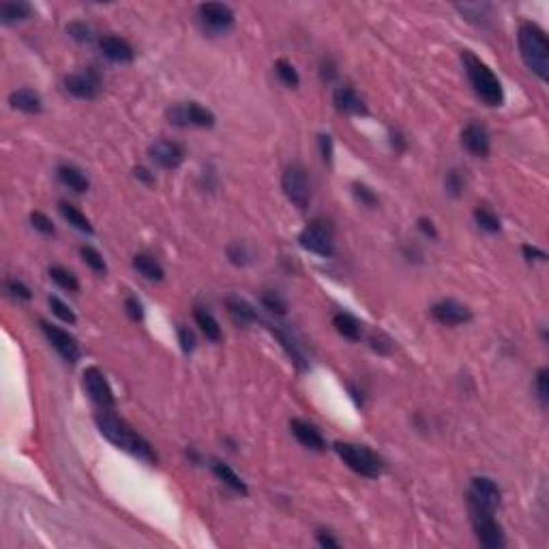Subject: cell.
Segmentation results:
<instances>
[{
    "mask_svg": "<svg viewBox=\"0 0 549 549\" xmlns=\"http://www.w3.org/2000/svg\"><path fill=\"white\" fill-rule=\"evenodd\" d=\"M281 189L296 208L305 210L309 206L312 187H309V179H307V170L300 163H290L285 168L283 177H281Z\"/></svg>",
    "mask_w": 549,
    "mask_h": 549,
    "instance_id": "52a82bcc",
    "label": "cell"
},
{
    "mask_svg": "<svg viewBox=\"0 0 549 549\" xmlns=\"http://www.w3.org/2000/svg\"><path fill=\"white\" fill-rule=\"evenodd\" d=\"M41 331L46 333L48 341L54 345V350L64 361L75 363L80 359V345L67 331H62V328H58V326H54V324H50L46 320H41Z\"/></svg>",
    "mask_w": 549,
    "mask_h": 549,
    "instance_id": "4fadbf2b",
    "label": "cell"
},
{
    "mask_svg": "<svg viewBox=\"0 0 549 549\" xmlns=\"http://www.w3.org/2000/svg\"><path fill=\"white\" fill-rule=\"evenodd\" d=\"M273 333L277 335V339L281 341V345L285 348V352H288V357L298 365V367H305V359H303V354H300V350H298V345H296V341L292 339V335L290 333H285V331H281V328H273Z\"/></svg>",
    "mask_w": 549,
    "mask_h": 549,
    "instance_id": "1f68e13d",
    "label": "cell"
},
{
    "mask_svg": "<svg viewBox=\"0 0 549 549\" xmlns=\"http://www.w3.org/2000/svg\"><path fill=\"white\" fill-rule=\"evenodd\" d=\"M333 326L335 331L350 339V341H359L361 339V322L352 316V314H345V312H339L333 316Z\"/></svg>",
    "mask_w": 549,
    "mask_h": 549,
    "instance_id": "603a6c76",
    "label": "cell"
},
{
    "mask_svg": "<svg viewBox=\"0 0 549 549\" xmlns=\"http://www.w3.org/2000/svg\"><path fill=\"white\" fill-rule=\"evenodd\" d=\"M275 71H277L279 80H281L285 86H290V89H296V86L300 84V78H298V73H296V69H294V64L288 62L285 58H279V60L275 62Z\"/></svg>",
    "mask_w": 549,
    "mask_h": 549,
    "instance_id": "4dcf8cb0",
    "label": "cell"
},
{
    "mask_svg": "<svg viewBox=\"0 0 549 549\" xmlns=\"http://www.w3.org/2000/svg\"><path fill=\"white\" fill-rule=\"evenodd\" d=\"M50 277L56 285H60L62 290H67V292H78L80 290V281L78 277L67 271V269H62V267H52L50 269Z\"/></svg>",
    "mask_w": 549,
    "mask_h": 549,
    "instance_id": "f546056e",
    "label": "cell"
},
{
    "mask_svg": "<svg viewBox=\"0 0 549 549\" xmlns=\"http://www.w3.org/2000/svg\"><path fill=\"white\" fill-rule=\"evenodd\" d=\"M318 142H320L322 159H324L326 163H331V161H333V138L328 136V134H322V136L318 138Z\"/></svg>",
    "mask_w": 549,
    "mask_h": 549,
    "instance_id": "f6af8a7d",
    "label": "cell"
},
{
    "mask_svg": "<svg viewBox=\"0 0 549 549\" xmlns=\"http://www.w3.org/2000/svg\"><path fill=\"white\" fill-rule=\"evenodd\" d=\"M468 513H470V521H472V528L476 532V539L480 541L483 547L502 549L504 545H507V539H504V532L500 528V523L496 521L492 509L483 507V504L468 498Z\"/></svg>",
    "mask_w": 549,
    "mask_h": 549,
    "instance_id": "5b68a950",
    "label": "cell"
},
{
    "mask_svg": "<svg viewBox=\"0 0 549 549\" xmlns=\"http://www.w3.org/2000/svg\"><path fill=\"white\" fill-rule=\"evenodd\" d=\"M316 539H318V543H320L322 547H335V549L339 547V541H337V539H333L331 534L324 532V530H320V532L316 534Z\"/></svg>",
    "mask_w": 549,
    "mask_h": 549,
    "instance_id": "681fc988",
    "label": "cell"
},
{
    "mask_svg": "<svg viewBox=\"0 0 549 549\" xmlns=\"http://www.w3.org/2000/svg\"><path fill=\"white\" fill-rule=\"evenodd\" d=\"M148 157L163 170H177L185 161V146L174 140H157L150 144Z\"/></svg>",
    "mask_w": 549,
    "mask_h": 549,
    "instance_id": "8fae6325",
    "label": "cell"
},
{
    "mask_svg": "<svg viewBox=\"0 0 549 549\" xmlns=\"http://www.w3.org/2000/svg\"><path fill=\"white\" fill-rule=\"evenodd\" d=\"M521 251H523V258L528 262H545L547 260V253L543 249L534 247V245H523Z\"/></svg>",
    "mask_w": 549,
    "mask_h": 549,
    "instance_id": "bcb514c9",
    "label": "cell"
},
{
    "mask_svg": "<svg viewBox=\"0 0 549 549\" xmlns=\"http://www.w3.org/2000/svg\"><path fill=\"white\" fill-rule=\"evenodd\" d=\"M262 305H264L269 312L277 314V316H285V314H288V303H285L277 292L262 294Z\"/></svg>",
    "mask_w": 549,
    "mask_h": 549,
    "instance_id": "d590c367",
    "label": "cell"
},
{
    "mask_svg": "<svg viewBox=\"0 0 549 549\" xmlns=\"http://www.w3.org/2000/svg\"><path fill=\"white\" fill-rule=\"evenodd\" d=\"M134 174H136V179H140V181L146 183V185H152V183H155V177H152V174H150V170H146V168H142V165L134 168Z\"/></svg>",
    "mask_w": 549,
    "mask_h": 549,
    "instance_id": "f907efd6",
    "label": "cell"
},
{
    "mask_svg": "<svg viewBox=\"0 0 549 549\" xmlns=\"http://www.w3.org/2000/svg\"><path fill=\"white\" fill-rule=\"evenodd\" d=\"M99 48H101L105 58H109L112 62H120V64L131 62V60H134V56H136L134 48L129 46V41H125L120 37H114V35L103 37L99 41Z\"/></svg>",
    "mask_w": 549,
    "mask_h": 549,
    "instance_id": "d6986e66",
    "label": "cell"
},
{
    "mask_svg": "<svg viewBox=\"0 0 549 549\" xmlns=\"http://www.w3.org/2000/svg\"><path fill=\"white\" fill-rule=\"evenodd\" d=\"M390 144H393V148L397 150V152L406 150V140H404L402 134H390Z\"/></svg>",
    "mask_w": 549,
    "mask_h": 549,
    "instance_id": "816d5d0a",
    "label": "cell"
},
{
    "mask_svg": "<svg viewBox=\"0 0 549 549\" xmlns=\"http://www.w3.org/2000/svg\"><path fill=\"white\" fill-rule=\"evenodd\" d=\"M474 222L478 224L480 230H485L487 234H498L500 232V217L489 208V206H476L474 208Z\"/></svg>",
    "mask_w": 549,
    "mask_h": 549,
    "instance_id": "f1b7e54d",
    "label": "cell"
},
{
    "mask_svg": "<svg viewBox=\"0 0 549 549\" xmlns=\"http://www.w3.org/2000/svg\"><path fill=\"white\" fill-rule=\"evenodd\" d=\"M33 15V7L28 3H3L0 5V21L3 24H15V21H24Z\"/></svg>",
    "mask_w": 549,
    "mask_h": 549,
    "instance_id": "d4e9b609",
    "label": "cell"
},
{
    "mask_svg": "<svg viewBox=\"0 0 549 549\" xmlns=\"http://www.w3.org/2000/svg\"><path fill=\"white\" fill-rule=\"evenodd\" d=\"M464 187H466V181H464V177H461V174H459V170H451V172L447 174V179H444V189H447V193L453 195V197H459L461 193H464Z\"/></svg>",
    "mask_w": 549,
    "mask_h": 549,
    "instance_id": "74e56055",
    "label": "cell"
},
{
    "mask_svg": "<svg viewBox=\"0 0 549 549\" xmlns=\"http://www.w3.org/2000/svg\"><path fill=\"white\" fill-rule=\"evenodd\" d=\"M64 89L75 99L91 101L101 93V75L95 69H86L80 73H71L64 78Z\"/></svg>",
    "mask_w": 549,
    "mask_h": 549,
    "instance_id": "30bf717a",
    "label": "cell"
},
{
    "mask_svg": "<svg viewBox=\"0 0 549 549\" xmlns=\"http://www.w3.org/2000/svg\"><path fill=\"white\" fill-rule=\"evenodd\" d=\"M335 453L343 459V464L354 470L357 474L361 476H367V478H378L382 472H384V464L382 459L373 453L371 449L367 447H361V444H350V442H335L333 444Z\"/></svg>",
    "mask_w": 549,
    "mask_h": 549,
    "instance_id": "277c9868",
    "label": "cell"
},
{
    "mask_svg": "<svg viewBox=\"0 0 549 549\" xmlns=\"http://www.w3.org/2000/svg\"><path fill=\"white\" fill-rule=\"evenodd\" d=\"M290 429H292L294 438L305 449H312V451H324L326 449L324 435L320 433V429L316 425L307 423L303 419H292L290 421Z\"/></svg>",
    "mask_w": 549,
    "mask_h": 549,
    "instance_id": "ac0fdd59",
    "label": "cell"
},
{
    "mask_svg": "<svg viewBox=\"0 0 549 549\" xmlns=\"http://www.w3.org/2000/svg\"><path fill=\"white\" fill-rule=\"evenodd\" d=\"M60 213H62V217L67 219V222H69L75 230H80V232H84V234H93V232H95L93 226H91V222H89V217H86L82 210H78L75 206H71V204H67V202H60Z\"/></svg>",
    "mask_w": 549,
    "mask_h": 549,
    "instance_id": "83f0119b",
    "label": "cell"
},
{
    "mask_svg": "<svg viewBox=\"0 0 549 549\" xmlns=\"http://www.w3.org/2000/svg\"><path fill=\"white\" fill-rule=\"evenodd\" d=\"M534 386H537V393H539L541 404L547 406V402H549V369H547V367H541V369L537 371Z\"/></svg>",
    "mask_w": 549,
    "mask_h": 549,
    "instance_id": "f35d334b",
    "label": "cell"
},
{
    "mask_svg": "<svg viewBox=\"0 0 549 549\" xmlns=\"http://www.w3.org/2000/svg\"><path fill=\"white\" fill-rule=\"evenodd\" d=\"M226 251H228L230 262H232V264H236V267H247L249 262L253 260V258H251V251H249L247 245H243V243H230Z\"/></svg>",
    "mask_w": 549,
    "mask_h": 549,
    "instance_id": "d6a6232c",
    "label": "cell"
},
{
    "mask_svg": "<svg viewBox=\"0 0 549 549\" xmlns=\"http://www.w3.org/2000/svg\"><path fill=\"white\" fill-rule=\"evenodd\" d=\"M58 179L64 187H69L75 193H86L91 187L89 179L84 177L82 170H78L75 165H60L58 168Z\"/></svg>",
    "mask_w": 549,
    "mask_h": 549,
    "instance_id": "44dd1931",
    "label": "cell"
},
{
    "mask_svg": "<svg viewBox=\"0 0 549 549\" xmlns=\"http://www.w3.org/2000/svg\"><path fill=\"white\" fill-rule=\"evenodd\" d=\"M333 103L337 112L350 114V116H365L367 114V103L365 99L352 89V86H339L333 93Z\"/></svg>",
    "mask_w": 549,
    "mask_h": 549,
    "instance_id": "e0dca14e",
    "label": "cell"
},
{
    "mask_svg": "<svg viewBox=\"0 0 549 549\" xmlns=\"http://www.w3.org/2000/svg\"><path fill=\"white\" fill-rule=\"evenodd\" d=\"M95 423L101 431L103 438H107L116 449L127 451L129 455H134L146 464H157V453L150 447L146 438H142L138 431L131 429L123 419H118L112 412H99L95 416Z\"/></svg>",
    "mask_w": 549,
    "mask_h": 549,
    "instance_id": "6da1fadb",
    "label": "cell"
},
{
    "mask_svg": "<svg viewBox=\"0 0 549 549\" xmlns=\"http://www.w3.org/2000/svg\"><path fill=\"white\" fill-rule=\"evenodd\" d=\"M226 307L230 316L238 322V324H249V322H258V314L253 307L245 300V298H238V296H228L226 298Z\"/></svg>",
    "mask_w": 549,
    "mask_h": 549,
    "instance_id": "cb8c5ba5",
    "label": "cell"
},
{
    "mask_svg": "<svg viewBox=\"0 0 549 549\" xmlns=\"http://www.w3.org/2000/svg\"><path fill=\"white\" fill-rule=\"evenodd\" d=\"M7 290L11 292V296L19 298V300H30L33 294L28 290L26 283H21L19 279H7Z\"/></svg>",
    "mask_w": 549,
    "mask_h": 549,
    "instance_id": "7bdbcfd3",
    "label": "cell"
},
{
    "mask_svg": "<svg viewBox=\"0 0 549 549\" xmlns=\"http://www.w3.org/2000/svg\"><path fill=\"white\" fill-rule=\"evenodd\" d=\"M134 267H136V271H138L140 275H144V277L150 279V281H161V279L165 277L161 264H159V262H157L155 258H152V255H148V253H138V255L134 258Z\"/></svg>",
    "mask_w": 549,
    "mask_h": 549,
    "instance_id": "4316f807",
    "label": "cell"
},
{
    "mask_svg": "<svg viewBox=\"0 0 549 549\" xmlns=\"http://www.w3.org/2000/svg\"><path fill=\"white\" fill-rule=\"evenodd\" d=\"M50 309L52 314L62 320V322H67V324H75L78 322V316L73 314V309L67 305V303H62L58 296H50Z\"/></svg>",
    "mask_w": 549,
    "mask_h": 549,
    "instance_id": "836d02e7",
    "label": "cell"
},
{
    "mask_svg": "<svg viewBox=\"0 0 549 549\" xmlns=\"http://www.w3.org/2000/svg\"><path fill=\"white\" fill-rule=\"evenodd\" d=\"M461 146H464L472 157H487L492 150V140L487 129L478 125V123H470L461 131Z\"/></svg>",
    "mask_w": 549,
    "mask_h": 549,
    "instance_id": "9a60e30c",
    "label": "cell"
},
{
    "mask_svg": "<svg viewBox=\"0 0 549 549\" xmlns=\"http://www.w3.org/2000/svg\"><path fill=\"white\" fill-rule=\"evenodd\" d=\"M9 103L13 109H19V112L24 114H39L43 109V101H41V95L33 89H19V91H13L9 95Z\"/></svg>",
    "mask_w": 549,
    "mask_h": 549,
    "instance_id": "ffe728a7",
    "label": "cell"
},
{
    "mask_svg": "<svg viewBox=\"0 0 549 549\" xmlns=\"http://www.w3.org/2000/svg\"><path fill=\"white\" fill-rule=\"evenodd\" d=\"M67 33L80 43H86V41L93 39V28L86 24V21H71V24L67 26Z\"/></svg>",
    "mask_w": 549,
    "mask_h": 549,
    "instance_id": "60d3db41",
    "label": "cell"
},
{
    "mask_svg": "<svg viewBox=\"0 0 549 549\" xmlns=\"http://www.w3.org/2000/svg\"><path fill=\"white\" fill-rule=\"evenodd\" d=\"M517 43L521 60L539 80H549V41L541 26L525 21L517 30Z\"/></svg>",
    "mask_w": 549,
    "mask_h": 549,
    "instance_id": "7a4b0ae2",
    "label": "cell"
},
{
    "mask_svg": "<svg viewBox=\"0 0 549 549\" xmlns=\"http://www.w3.org/2000/svg\"><path fill=\"white\" fill-rule=\"evenodd\" d=\"M352 193H354V197L357 200L363 204V206H369V208H376L378 204H380V200H378V195L373 193L367 185H361V183H354L352 185Z\"/></svg>",
    "mask_w": 549,
    "mask_h": 549,
    "instance_id": "8d00e7d4",
    "label": "cell"
},
{
    "mask_svg": "<svg viewBox=\"0 0 549 549\" xmlns=\"http://www.w3.org/2000/svg\"><path fill=\"white\" fill-rule=\"evenodd\" d=\"M320 75H322V80H324V82H333V80L337 78V69H335L333 60H324V62H322Z\"/></svg>",
    "mask_w": 549,
    "mask_h": 549,
    "instance_id": "c3c4849f",
    "label": "cell"
},
{
    "mask_svg": "<svg viewBox=\"0 0 549 549\" xmlns=\"http://www.w3.org/2000/svg\"><path fill=\"white\" fill-rule=\"evenodd\" d=\"M197 15L204 28L213 33H226L234 26V11L224 3H204L197 7Z\"/></svg>",
    "mask_w": 549,
    "mask_h": 549,
    "instance_id": "7c38bea8",
    "label": "cell"
},
{
    "mask_svg": "<svg viewBox=\"0 0 549 549\" xmlns=\"http://www.w3.org/2000/svg\"><path fill=\"white\" fill-rule=\"evenodd\" d=\"M210 468H213V472H215V476L219 478V480H224L228 487H232L236 494H243V496H247V485H245V480L240 478L228 464H224V461H219V459H215L213 464H210Z\"/></svg>",
    "mask_w": 549,
    "mask_h": 549,
    "instance_id": "7402d4cb",
    "label": "cell"
},
{
    "mask_svg": "<svg viewBox=\"0 0 549 549\" xmlns=\"http://www.w3.org/2000/svg\"><path fill=\"white\" fill-rule=\"evenodd\" d=\"M461 60H464V69H466V75H468V80L472 84L474 93L492 107L502 105L504 91H502V84L496 78V73L480 58H476L470 52L461 54Z\"/></svg>",
    "mask_w": 549,
    "mask_h": 549,
    "instance_id": "3957f363",
    "label": "cell"
},
{
    "mask_svg": "<svg viewBox=\"0 0 549 549\" xmlns=\"http://www.w3.org/2000/svg\"><path fill=\"white\" fill-rule=\"evenodd\" d=\"M168 120L177 127H200L210 129L215 125V114L204 105L189 101V103H177L168 109Z\"/></svg>",
    "mask_w": 549,
    "mask_h": 549,
    "instance_id": "ba28073f",
    "label": "cell"
},
{
    "mask_svg": "<svg viewBox=\"0 0 549 549\" xmlns=\"http://www.w3.org/2000/svg\"><path fill=\"white\" fill-rule=\"evenodd\" d=\"M80 253H82V260H84L86 264H89L95 273H105V271H107L105 260H103V255H101L97 249H93V247H89V245H84V247L80 249Z\"/></svg>",
    "mask_w": 549,
    "mask_h": 549,
    "instance_id": "e575fe53",
    "label": "cell"
},
{
    "mask_svg": "<svg viewBox=\"0 0 549 549\" xmlns=\"http://www.w3.org/2000/svg\"><path fill=\"white\" fill-rule=\"evenodd\" d=\"M30 224H33L35 230H39L41 234H46V236H52V234L56 232V228H54V224H52V219H50L48 215L39 213V210L30 213Z\"/></svg>",
    "mask_w": 549,
    "mask_h": 549,
    "instance_id": "ab89813d",
    "label": "cell"
},
{
    "mask_svg": "<svg viewBox=\"0 0 549 549\" xmlns=\"http://www.w3.org/2000/svg\"><path fill=\"white\" fill-rule=\"evenodd\" d=\"M125 309H127V316L134 322H140L144 318V307H142V303L136 296H129L125 300Z\"/></svg>",
    "mask_w": 549,
    "mask_h": 549,
    "instance_id": "ee69618b",
    "label": "cell"
},
{
    "mask_svg": "<svg viewBox=\"0 0 549 549\" xmlns=\"http://www.w3.org/2000/svg\"><path fill=\"white\" fill-rule=\"evenodd\" d=\"M468 498L483 504V507H487L492 511H496L500 507V498H502V492L498 487V483L487 478V476H476L472 478V485H470V492H468Z\"/></svg>",
    "mask_w": 549,
    "mask_h": 549,
    "instance_id": "2e32d148",
    "label": "cell"
},
{
    "mask_svg": "<svg viewBox=\"0 0 549 549\" xmlns=\"http://www.w3.org/2000/svg\"><path fill=\"white\" fill-rule=\"evenodd\" d=\"M84 388L86 393H89V397L101 406L103 410L107 408H114L116 404V397H114V390L112 386H109L107 378H105V373L99 369V367H89V369H84Z\"/></svg>",
    "mask_w": 549,
    "mask_h": 549,
    "instance_id": "9c48e42d",
    "label": "cell"
},
{
    "mask_svg": "<svg viewBox=\"0 0 549 549\" xmlns=\"http://www.w3.org/2000/svg\"><path fill=\"white\" fill-rule=\"evenodd\" d=\"M298 243L303 249L312 251L322 258H333L335 255V243H333V226L324 222V219H314V222L307 226L300 236Z\"/></svg>",
    "mask_w": 549,
    "mask_h": 549,
    "instance_id": "8992f818",
    "label": "cell"
},
{
    "mask_svg": "<svg viewBox=\"0 0 549 549\" xmlns=\"http://www.w3.org/2000/svg\"><path fill=\"white\" fill-rule=\"evenodd\" d=\"M416 226H419V230H421L425 236H429L431 240H435V238H438V230H435V226H433L431 219H427V217H421V219H419V224H416Z\"/></svg>",
    "mask_w": 549,
    "mask_h": 549,
    "instance_id": "7dc6e473",
    "label": "cell"
},
{
    "mask_svg": "<svg viewBox=\"0 0 549 549\" xmlns=\"http://www.w3.org/2000/svg\"><path fill=\"white\" fill-rule=\"evenodd\" d=\"M431 316L435 322H440L444 326H459V324H466L472 320V312L470 307L459 303V300H453V298H447V300H440L431 307Z\"/></svg>",
    "mask_w": 549,
    "mask_h": 549,
    "instance_id": "5bb4252c",
    "label": "cell"
},
{
    "mask_svg": "<svg viewBox=\"0 0 549 549\" xmlns=\"http://www.w3.org/2000/svg\"><path fill=\"white\" fill-rule=\"evenodd\" d=\"M179 343H181V350L185 354H191L195 350V335L189 326H179Z\"/></svg>",
    "mask_w": 549,
    "mask_h": 549,
    "instance_id": "b9f144b4",
    "label": "cell"
},
{
    "mask_svg": "<svg viewBox=\"0 0 549 549\" xmlns=\"http://www.w3.org/2000/svg\"><path fill=\"white\" fill-rule=\"evenodd\" d=\"M193 318H195V324L200 326V331L206 335V339L210 341H222L224 333H222V326H219L217 318L206 312V309H195L193 312Z\"/></svg>",
    "mask_w": 549,
    "mask_h": 549,
    "instance_id": "484cf974",
    "label": "cell"
}]
</instances>
